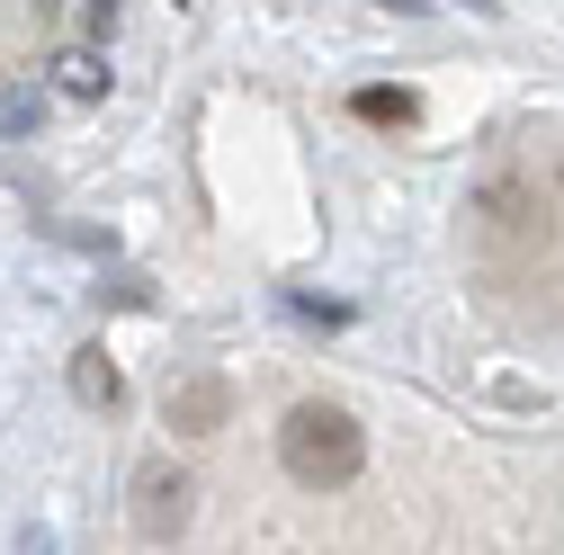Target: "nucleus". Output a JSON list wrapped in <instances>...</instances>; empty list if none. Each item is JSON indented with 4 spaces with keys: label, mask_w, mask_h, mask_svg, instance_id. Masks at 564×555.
Here are the masks:
<instances>
[{
    "label": "nucleus",
    "mask_w": 564,
    "mask_h": 555,
    "mask_svg": "<svg viewBox=\"0 0 564 555\" xmlns=\"http://www.w3.org/2000/svg\"><path fill=\"white\" fill-rule=\"evenodd\" d=\"M73 394H82L90 412H117V403H126V377H117V359H108V350H82V359H73Z\"/></svg>",
    "instance_id": "obj_4"
},
{
    "label": "nucleus",
    "mask_w": 564,
    "mask_h": 555,
    "mask_svg": "<svg viewBox=\"0 0 564 555\" xmlns=\"http://www.w3.org/2000/svg\"><path fill=\"white\" fill-rule=\"evenodd\" d=\"M349 108H359L368 126H412V117H421V99H412V90H359Z\"/></svg>",
    "instance_id": "obj_6"
},
{
    "label": "nucleus",
    "mask_w": 564,
    "mask_h": 555,
    "mask_svg": "<svg viewBox=\"0 0 564 555\" xmlns=\"http://www.w3.org/2000/svg\"><path fill=\"white\" fill-rule=\"evenodd\" d=\"M484 206H492L502 225H529V216H538V206H529V197H520L511 179H484Z\"/></svg>",
    "instance_id": "obj_7"
},
{
    "label": "nucleus",
    "mask_w": 564,
    "mask_h": 555,
    "mask_svg": "<svg viewBox=\"0 0 564 555\" xmlns=\"http://www.w3.org/2000/svg\"><path fill=\"white\" fill-rule=\"evenodd\" d=\"M555 188H564V171H555Z\"/></svg>",
    "instance_id": "obj_12"
},
{
    "label": "nucleus",
    "mask_w": 564,
    "mask_h": 555,
    "mask_svg": "<svg viewBox=\"0 0 564 555\" xmlns=\"http://www.w3.org/2000/svg\"><path fill=\"white\" fill-rule=\"evenodd\" d=\"M162 422H171L180 439L225 431V422H234V385H225L216 368H188V377H171V394H162Z\"/></svg>",
    "instance_id": "obj_3"
},
{
    "label": "nucleus",
    "mask_w": 564,
    "mask_h": 555,
    "mask_svg": "<svg viewBox=\"0 0 564 555\" xmlns=\"http://www.w3.org/2000/svg\"><path fill=\"white\" fill-rule=\"evenodd\" d=\"M466 10H492V0H466Z\"/></svg>",
    "instance_id": "obj_11"
},
{
    "label": "nucleus",
    "mask_w": 564,
    "mask_h": 555,
    "mask_svg": "<svg viewBox=\"0 0 564 555\" xmlns=\"http://www.w3.org/2000/svg\"><path fill=\"white\" fill-rule=\"evenodd\" d=\"M278 466H288V483H305V493H349L368 466V431L349 422L340 403L305 394L288 403V422H278Z\"/></svg>",
    "instance_id": "obj_1"
},
{
    "label": "nucleus",
    "mask_w": 564,
    "mask_h": 555,
    "mask_svg": "<svg viewBox=\"0 0 564 555\" xmlns=\"http://www.w3.org/2000/svg\"><path fill=\"white\" fill-rule=\"evenodd\" d=\"M188 511H197V483H188L171 457L134 466V529H144V537H180V529H188Z\"/></svg>",
    "instance_id": "obj_2"
},
{
    "label": "nucleus",
    "mask_w": 564,
    "mask_h": 555,
    "mask_svg": "<svg viewBox=\"0 0 564 555\" xmlns=\"http://www.w3.org/2000/svg\"><path fill=\"white\" fill-rule=\"evenodd\" d=\"M36 117V90H19V99H0V144H10V134Z\"/></svg>",
    "instance_id": "obj_8"
},
{
    "label": "nucleus",
    "mask_w": 564,
    "mask_h": 555,
    "mask_svg": "<svg viewBox=\"0 0 564 555\" xmlns=\"http://www.w3.org/2000/svg\"><path fill=\"white\" fill-rule=\"evenodd\" d=\"M28 555H54V537H28Z\"/></svg>",
    "instance_id": "obj_10"
},
{
    "label": "nucleus",
    "mask_w": 564,
    "mask_h": 555,
    "mask_svg": "<svg viewBox=\"0 0 564 555\" xmlns=\"http://www.w3.org/2000/svg\"><path fill=\"white\" fill-rule=\"evenodd\" d=\"M54 90H63V99H99V90H108V63H99L90 45H73V54L54 63Z\"/></svg>",
    "instance_id": "obj_5"
},
{
    "label": "nucleus",
    "mask_w": 564,
    "mask_h": 555,
    "mask_svg": "<svg viewBox=\"0 0 564 555\" xmlns=\"http://www.w3.org/2000/svg\"><path fill=\"white\" fill-rule=\"evenodd\" d=\"M377 10H431V0H377Z\"/></svg>",
    "instance_id": "obj_9"
}]
</instances>
